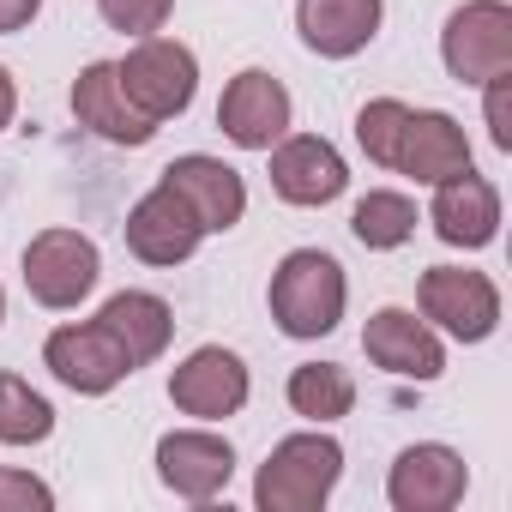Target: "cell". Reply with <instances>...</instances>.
Wrapping results in <instances>:
<instances>
[{"mask_svg": "<svg viewBox=\"0 0 512 512\" xmlns=\"http://www.w3.org/2000/svg\"><path fill=\"white\" fill-rule=\"evenodd\" d=\"M266 308H272L278 332L296 344L332 338L344 326V308H350V278L326 247H290L266 284Z\"/></svg>", "mask_w": 512, "mask_h": 512, "instance_id": "1", "label": "cell"}, {"mask_svg": "<svg viewBox=\"0 0 512 512\" xmlns=\"http://www.w3.org/2000/svg\"><path fill=\"white\" fill-rule=\"evenodd\" d=\"M338 482H344V446L326 428H302L266 452L260 476H253V506L260 512H320Z\"/></svg>", "mask_w": 512, "mask_h": 512, "instance_id": "2", "label": "cell"}, {"mask_svg": "<svg viewBox=\"0 0 512 512\" xmlns=\"http://www.w3.org/2000/svg\"><path fill=\"white\" fill-rule=\"evenodd\" d=\"M115 79L127 91V103L145 115V121H175L193 109L199 97V55L181 43V37H133V49L115 61Z\"/></svg>", "mask_w": 512, "mask_h": 512, "instance_id": "3", "label": "cell"}, {"mask_svg": "<svg viewBox=\"0 0 512 512\" xmlns=\"http://www.w3.org/2000/svg\"><path fill=\"white\" fill-rule=\"evenodd\" d=\"M416 308L434 332L458 344H488L500 332V284L470 266H428L416 278Z\"/></svg>", "mask_w": 512, "mask_h": 512, "instance_id": "4", "label": "cell"}, {"mask_svg": "<svg viewBox=\"0 0 512 512\" xmlns=\"http://www.w3.org/2000/svg\"><path fill=\"white\" fill-rule=\"evenodd\" d=\"M97 278H103V253H97V241L85 229H43V235H31V247H25V290H31L37 308L67 314V308H79L97 290Z\"/></svg>", "mask_w": 512, "mask_h": 512, "instance_id": "5", "label": "cell"}, {"mask_svg": "<svg viewBox=\"0 0 512 512\" xmlns=\"http://www.w3.org/2000/svg\"><path fill=\"white\" fill-rule=\"evenodd\" d=\"M247 398H253V374H247V362H241L235 350H223V344L187 350V356L175 362V374H169V404H175L181 416H193V422H229V416L247 410Z\"/></svg>", "mask_w": 512, "mask_h": 512, "instance_id": "6", "label": "cell"}, {"mask_svg": "<svg viewBox=\"0 0 512 512\" xmlns=\"http://www.w3.org/2000/svg\"><path fill=\"white\" fill-rule=\"evenodd\" d=\"M440 61L458 85L512 73V7L506 0H464L440 31Z\"/></svg>", "mask_w": 512, "mask_h": 512, "instance_id": "7", "label": "cell"}, {"mask_svg": "<svg viewBox=\"0 0 512 512\" xmlns=\"http://www.w3.org/2000/svg\"><path fill=\"white\" fill-rule=\"evenodd\" d=\"M290 121H296V103H290L284 79L266 67H241L217 97V127L235 151H272L290 133Z\"/></svg>", "mask_w": 512, "mask_h": 512, "instance_id": "8", "label": "cell"}, {"mask_svg": "<svg viewBox=\"0 0 512 512\" xmlns=\"http://www.w3.org/2000/svg\"><path fill=\"white\" fill-rule=\"evenodd\" d=\"M470 488V464L446 440H416L392 458L386 470V500L392 512H452Z\"/></svg>", "mask_w": 512, "mask_h": 512, "instance_id": "9", "label": "cell"}, {"mask_svg": "<svg viewBox=\"0 0 512 512\" xmlns=\"http://www.w3.org/2000/svg\"><path fill=\"white\" fill-rule=\"evenodd\" d=\"M43 368H49L67 392H79V398H103V392H115V386L133 374L127 350H121L97 320H67V326H55L49 344H43Z\"/></svg>", "mask_w": 512, "mask_h": 512, "instance_id": "10", "label": "cell"}, {"mask_svg": "<svg viewBox=\"0 0 512 512\" xmlns=\"http://www.w3.org/2000/svg\"><path fill=\"white\" fill-rule=\"evenodd\" d=\"M229 476H235V446H229L211 422H199V428H169V434L157 440V482H163L175 500L205 506V500H217V494L229 488Z\"/></svg>", "mask_w": 512, "mask_h": 512, "instance_id": "11", "label": "cell"}, {"mask_svg": "<svg viewBox=\"0 0 512 512\" xmlns=\"http://www.w3.org/2000/svg\"><path fill=\"white\" fill-rule=\"evenodd\" d=\"M362 356L392 374V380H416V386H434L446 374V344L428 320H416L410 308H374L368 326H362Z\"/></svg>", "mask_w": 512, "mask_h": 512, "instance_id": "12", "label": "cell"}, {"mask_svg": "<svg viewBox=\"0 0 512 512\" xmlns=\"http://www.w3.org/2000/svg\"><path fill=\"white\" fill-rule=\"evenodd\" d=\"M266 157H272V193H278L284 205L314 211V205L344 199V187H350L344 151H338L332 139H320V133H284Z\"/></svg>", "mask_w": 512, "mask_h": 512, "instance_id": "13", "label": "cell"}, {"mask_svg": "<svg viewBox=\"0 0 512 512\" xmlns=\"http://www.w3.org/2000/svg\"><path fill=\"white\" fill-rule=\"evenodd\" d=\"M199 241H205V223L193 217V205L175 187L157 181L145 199H133V211H127L133 260H145V266H187L199 253Z\"/></svg>", "mask_w": 512, "mask_h": 512, "instance_id": "14", "label": "cell"}, {"mask_svg": "<svg viewBox=\"0 0 512 512\" xmlns=\"http://www.w3.org/2000/svg\"><path fill=\"white\" fill-rule=\"evenodd\" d=\"M428 223L446 247H464V253H482L494 247L500 235V187L476 169H458L446 181H434V199H428Z\"/></svg>", "mask_w": 512, "mask_h": 512, "instance_id": "15", "label": "cell"}, {"mask_svg": "<svg viewBox=\"0 0 512 512\" xmlns=\"http://www.w3.org/2000/svg\"><path fill=\"white\" fill-rule=\"evenodd\" d=\"M157 181L175 187V193L193 205V217L205 223V235H229V229L247 217V181H241V169H229V163L211 157V151L175 157Z\"/></svg>", "mask_w": 512, "mask_h": 512, "instance_id": "16", "label": "cell"}, {"mask_svg": "<svg viewBox=\"0 0 512 512\" xmlns=\"http://www.w3.org/2000/svg\"><path fill=\"white\" fill-rule=\"evenodd\" d=\"M73 115H79V127H91L103 145L139 151V145L157 139V121H145V115L127 103V91H121V79H115V61L79 67V79H73Z\"/></svg>", "mask_w": 512, "mask_h": 512, "instance_id": "17", "label": "cell"}, {"mask_svg": "<svg viewBox=\"0 0 512 512\" xmlns=\"http://www.w3.org/2000/svg\"><path fill=\"white\" fill-rule=\"evenodd\" d=\"M386 0H296V31L320 61H350L380 37Z\"/></svg>", "mask_w": 512, "mask_h": 512, "instance_id": "18", "label": "cell"}, {"mask_svg": "<svg viewBox=\"0 0 512 512\" xmlns=\"http://www.w3.org/2000/svg\"><path fill=\"white\" fill-rule=\"evenodd\" d=\"M398 175H410L416 187H434L458 169H470V133L446 115V109H410L404 139H398Z\"/></svg>", "mask_w": 512, "mask_h": 512, "instance_id": "19", "label": "cell"}, {"mask_svg": "<svg viewBox=\"0 0 512 512\" xmlns=\"http://www.w3.org/2000/svg\"><path fill=\"white\" fill-rule=\"evenodd\" d=\"M97 326L127 350V362H133V374H139V368H151V362L169 350V338H175V308H169L163 296H151V290H115V296L97 308Z\"/></svg>", "mask_w": 512, "mask_h": 512, "instance_id": "20", "label": "cell"}, {"mask_svg": "<svg viewBox=\"0 0 512 512\" xmlns=\"http://www.w3.org/2000/svg\"><path fill=\"white\" fill-rule=\"evenodd\" d=\"M284 398H290V410H296L302 422L332 428V422H344V416L356 410V380H350V368H338V362H302V368H290Z\"/></svg>", "mask_w": 512, "mask_h": 512, "instance_id": "21", "label": "cell"}, {"mask_svg": "<svg viewBox=\"0 0 512 512\" xmlns=\"http://www.w3.org/2000/svg\"><path fill=\"white\" fill-rule=\"evenodd\" d=\"M350 235L368 247V253H392L416 235V199L398 193V187H368L350 211Z\"/></svg>", "mask_w": 512, "mask_h": 512, "instance_id": "22", "label": "cell"}, {"mask_svg": "<svg viewBox=\"0 0 512 512\" xmlns=\"http://www.w3.org/2000/svg\"><path fill=\"white\" fill-rule=\"evenodd\" d=\"M49 434H55V404L25 374H0V446H43Z\"/></svg>", "mask_w": 512, "mask_h": 512, "instance_id": "23", "label": "cell"}, {"mask_svg": "<svg viewBox=\"0 0 512 512\" xmlns=\"http://www.w3.org/2000/svg\"><path fill=\"white\" fill-rule=\"evenodd\" d=\"M404 121H410V103L404 97H374L356 109V145L368 163L392 169L398 163V139H404Z\"/></svg>", "mask_w": 512, "mask_h": 512, "instance_id": "24", "label": "cell"}, {"mask_svg": "<svg viewBox=\"0 0 512 512\" xmlns=\"http://www.w3.org/2000/svg\"><path fill=\"white\" fill-rule=\"evenodd\" d=\"M97 13L121 37H157L169 25V13H175V0H97Z\"/></svg>", "mask_w": 512, "mask_h": 512, "instance_id": "25", "label": "cell"}, {"mask_svg": "<svg viewBox=\"0 0 512 512\" xmlns=\"http://www.w3.org/2000/svg\"><path fill=\"white\" fill-rule=\"evenodd\" d=\"M49 512L55 506V488L31 470H13V464H0V512Z\"/></svg>", "mask_w": 512, "mask_h": 512, "instance_id": "26", "label": "cell"}, {"mask_svg": "<svg viewBox=\"0 0 512 512\" xmlns=\"http://www.w3.org/2000/svg\"><path fill=\"white\" fill-rule=\"evenodd\" d=\"M476 91H482V121H488L494 151H512V73H494Z\"/></svg>", "mask_w": 512, "mask_h": 512, "instance_id": "27", "label": "cell"}, {"mask_svg": "<svg viewBox=\"0 0 512 512\" xmlns=\"http://www.w3.org/2000/svg\"><path fill=\"white\" fill-rule=\"evenodd\" d=\"M37 13H43V0H0V37L37 25Z\"/></svg>", "mask_w": 512, "mask_h": 512, "instance_id": "28", "label": "cell"}, {"mask_svg": "<svg viewBox=\"0 0 512 512\" xmlns=\"http://www.w3.org/2000/svg\"><path fill=\"white\" fill-rule=\"evenodd\" d=\"M13 115H19V85H13V73L0 67V133L13 127Z\"/></svg>", "mask_w": 512, "mask_h": 512, "instance_id": "29", "label": "cell"}, {"mask_svg": "<svg viewBox=\"0 0 512 512\" xmlns=\"http://www.w3.org/2000/svg\"><path fill=\"white\" fill-rule=\"evenodd\" d=\"M0 320H7V290H0Z\"/></svg>", "mask_w": 512, "mask_h": 512, "instance_id": "30", "label": "cell"}]
</instances>
